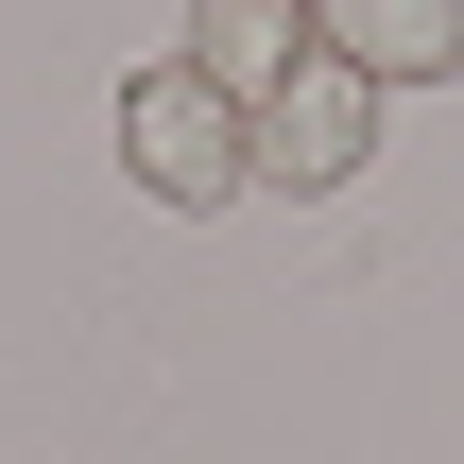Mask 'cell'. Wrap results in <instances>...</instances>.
Segmentation results:
<instances>
[{"label": "cell", "instance_id": "cell-3", "mask_svg": "<svg viewBox=\"0 0 464 464\" xmlns=\"http://www.w3.org/2000/svg\"><path fill=\"white\" fill-rule=\"evenodd\" d=\"M310 52H327V17H310V0H189V69H207V86H241V103H276Z\"/></svg>", "mask_w": 464, "mask_h": 464}, {"label": "cell", "instance_id": "cell-2", "mask_svg": "<svg viewBox=\"0 0 464 464\" xmlns=\"http://www.w3.org/2000/svg\"><path fill=\"white\" fill-rule=\"evenodd\" d=\"M379 103H396L379 69H344V52H310V69H293V86L258 103V172H276V189H344V172L379 155Z\"/></svg>", "mask_w": 464, "mask_h": 464}, {"label": "cell", "instance_id": "cell-4", "mask_svg": "<svg viewBox=\"0 0 464 464\" xmlns=\"http://www.w3.org/2000/svg\"><path fill=\"white\" fill-rule=\"evenodd\" d=\"M310 17H327V52L379 69V86H448L464 69V0H310Z\"/></svg>", "mask_w": 464, "mask_h": 464}, {"label": "cell", "instance_id": "cell-1", "mask_svg": "<svg viewBox=\"0 0 464 464\" xmlns=\"http://www.w3.org/2000/svg\"><path fill=\"white\" fill-rule=\"evenodd\" d=\"M121 172H138L155 207H241V189H258V121H241V86H207L189 52H155V69L121 86Z\"/></svg>", "mask_w": 464, "mask_h": 464}]
</instances>
